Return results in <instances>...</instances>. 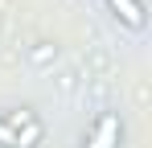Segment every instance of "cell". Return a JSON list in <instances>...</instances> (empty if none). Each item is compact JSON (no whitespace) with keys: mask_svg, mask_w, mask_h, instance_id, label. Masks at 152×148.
Segmentation results:
<instances>
[{"mask_svg":"<svg viewBox=\"0 0 152 148\" xmlns=\"http://www.w3.org/2000/svg\"><path fill=\"white\" fill-rule=\"evenodd\" d=\"M0 119L8 123L17 148H37L41 140H45V123H41V115H37L33 107H12V111H4Z\"/></svg>","mask_w":152,"mask_h":148,"instance_id":"cell-1","label":"cell"},{"mask_svg":"<svg viewBox=\"0 0 152 148\" xmlns=\"http://www.w3.org/2000/svg\"><path fill=\"white\" fill-rule=\"evenodd\" d=\"M82 148H124V115L119 111H99V119L82 136Z\"/></svg>","mask_w":152,"mask_h":148,"instance_id":"cell-2","label":"cell"},{"mask_svg":"<svg viewBox=\"0 0 152 148\" xmlns=\"http://www.w3.org/2000/svg\"><path fill=\"white\" fill-rule=\"evenodd\" d=\"M107 8H111V12H115V17H119V21H124L127 29H136V33H140V29L148 25L144 0H107Z\"/></svg>","mask_w":152,"mask_h":148,"instance_id":"cell-3","label":"cell"},{"mask_svg":"<svg viewBox=\"0 0 152 148\" xmlns=\"http://www.w3.org/2000/svg\"><path fill=\"white\" fill-rule=\"evenodd\" d=\"M53 58H58V45H50V41H37V45L29 49V62H33V66H45Z\"/></svg>","mask_w":152,"mask_h":148,"instance_id":"cell-4","label":"cell"},{"mask_svg":"<svg viewBox=\"0 0 152 148\" xmlns=\"http://www.w3.org/2000/svg\"><path fill=\"white\" fill-rule=\"evenodd\" d=\"M0 148H17V140H12V132H8L4 119H0Z\"/></svg>","mask_w":152,"mask_h":148,"instance_id":"cell-5","label":"cell"}]
</instances>
